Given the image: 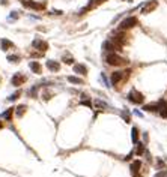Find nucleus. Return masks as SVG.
<instances>
[{"label": "nucleus", "mask_w": 167, "mask_h": 177, "mask_svg": "<svg viewBox=\"0 0 167 177\" xmlns=\"http://www.w3.org/2000/svg\"><path fill=\"white\" fill-rule=\"evenodd\" d=\"M124 2H133V0H124Z\"/></svg>", "instance_id": "2f4dec72"}, {"label": "nucleus", "mask_w": 167, "mask_h": 177, "mask_svg": "<svg viewBox=\"0 0 167 177\" xmlns=\"http://www.w3.org/2000/svg\"><path fill=\"white\" fill-rule=\"evenodd\" d=\"M23 2V5L24 6H27V8H30V9H35V11H41L42 9V5H39V3H36V2H32V0H21Z\"/></svg>", "instance_id": "1a4fd4ad"}, {"label": "nucleus", "mask_w": 167, "mask_h": 177, "mask_svg": "<svg viewBox=\"0 0 167 177\" xmlns=\"http://www.w3.org/2000/svg\"><path fill=\"white\" fill-rule=\"evenodd\" d=\"M9 18H14V20H17V18H18V15H17V14H11V15H9Z\"/></svg>", "instance_id": "c85d7f7f"}, {"label": "nucleus", "mask_w": 167, "mask_h": 177, "mask_svg": "<svg viewBox=\"0 0 167 177\" xmlns=\"http://www.w3.org/2000/svg\"><path fill=\"white\" fill-rule=\"evenodd\" d=\"M128 101L131 102V104H136V105H138V104H143V101H145V96L140 93V92H137L136 88H133L129 93H128Z\"/></svg>", "instance_id": "f03ea898"}, {"label": "nucleus", "mask_w": 167, "mask_h": 177, "mask_svg": "<svg viewBox=\"0 0 167 177\" xmlns=\"http://www.w3.org/2000/svg\"><path fill=\"white\" fill-rule=\"evenodd\" d=\"M14 108H8L5 113H2L0 114V117H2L3 120H12V114H14Z\"/></svg>", "instance_id": "4468645a"}, {"label": "nucleus", "mask_w": 167, "mask_h": 177, "mask_svg": "<svg viewBox=\"0 0 167 177\" xmlns=\"http://www.w3.org/2000/svg\"><path fill=\"white\" fill-rule=\"evenodd\" d=\"M63 62H65V63H68V65H72V62H74V59H71V57H66V59H65Z\"/></svg>", "instance_id": "cd10ccee"}, {"label": "nucleus", "mask_w": 167, "mask_h": 177, "mask_svg": "<svg viewBox=\"0 0 167 177\" xmlns=\"http://www.w3.org/2000/svg\"><path fill=\"white\" fill-rule=\"evenodd\" d=\"M154 177H167V171H166V170H160Z\"/></svg>", "instance_id": "b1692460"}, {"label": "nucleus", "mask_w": 167, "mask_h": 177, "mask_svg": "<svg viewBox=\"0 0 167 177\" xmlns=\"http://www.w3.org/2000/svg\"><path fill=\"white\" fill-rule=\"evenodd\" d=\"M102 50H104V51H109V53H115V51L118 50V47L113 44V41H105V42L102 44Z\"/></svg>", "instance_id": "9b49d317"}, {"label": "nucleus", "mask_w": 167, "mask_h": 177, "mask_svg": "<svg viewBox=\"0 0 167 177\" xmlns=\"http://www.w3.org/2000/svg\"><path fill=\"white\" fill-rule=\"evenodd\" d=\"M157 168H158V170H164V168H166V164L161 161V159H158V167Z\"/></svg>", "instance_id": "393cba45"}, {"label": "nucleus", "mask_w": 167, "mask_h": 177, "mask_svg": "<svg viewBox=\"0 0 167 177\" xmlns=\"http://www.w3.org/2000/svg\"><path fill=\"white\" fill-rule=\"evenodd\" d=\"M11 83H12V86H15V87H20L21 84L26 83V77H24L21 72H15V74L12 75V78H11Z\"/></svg>", "instance_id": "20e7f679"}, {"label": "nucleus", "mask_w": 167, "mask_h": 177, "mask_svg": "<svg viewBox=\"0 0 167 177\" xmlns=\"http://www.w3.org/2000/svg\"><path fill=\"white\" fill-rule=\"evenodd\" d=\"M124 77H125V71H116V72H113V74H111L110 81H111V84H118Z\"/></svg>", "instance_id": "0eeeda50"}, {"label": "nucleus", "mask_w": 167, "mask_h": 177, "mask_svg": "<svg viewBox=\"0 0 167 177\" xmlns=\"http://www.w3.org/2000/svg\"><path fill=\"white\" fill-rule=\"evenodd\" d=\"M29 68L33 74H41L42 72V69H41V65L38 63V62H30L29 63Z\"/></svg>", "instance_id": "ddd939ff"}, {"label": "nucleus", "mask_w": 167, "mask_h": 177, "mask_svg": "<svg viewBox=\"0 0 167 177\" xmlns=\"http://www.w3.org/2000/svg\"><path fill=\"white\" fill-rule=\"evenodd\" d=\"M32 45L36 48V50H39L41 53H44V51L48 50V44H47L45 41H42V39H35V41L32 42Z\"/></svg>", "instance_id": "423d86ee"}, {"label": "nucleus", "mask_w": 167, "mask_h": 177, "mask_svg": "<svg viewBox=\"0 0 167 177\" xmlns=\"http://www.w3.org/2000/svg\"><path fill=\"white\" fill-rule=\"evenodd\" d=\"M0 45H2L3 51H8L9 48H14V44L11 41H8V39H2V41H0Z\"/></svg>", "instance_id": "2eb2a0df"}, {"label": "nucleus", "mask_w": 167, "mask_h": 177, "mask_svg": "<svg viewBox=\"0 0 167 177\" xmlns=\"http://www.w3.org/2000/svg\"><path fill=\"white\" fill-rule=\"evenodd\" d=\"M122 117H124V119H125V122H127V123L129 122V114H128L127 111H122Z\"/></svg>", "instance_id": "a878e982"}, {"label": "nucleus", "mask_w": 167, "mask_h": 177, "mask_svg": "<svg viewBox=\"0 0 167 177\" xmlns=\"http://www.w3.org/2000/svg\"><path fill=\"white\" fill-rule=\"evenodd\" d=\"M2 128H3V123H2V122H0V129H2Z\"/></svg>", "instance_id": "7c9ffc66"}, {"label": "nucleus", "mask_w": 167, "mask_h": 177, "mask_svg": "<svg viewBox=\"0 0 167 177\" xmlns=\"http://www.w3.org/2000/svg\"><path fill=\"white\" fill-rule=\"evenodd\" d=\"M26 111V105H18L15 110V114H17V117H23V114Z\"/></svg>", "instance_id": "6ab92c4d"}, {"label": "nucleus", "mask_w": 167, "mask_h": 177, "mask_svg": "<svg viewBox=\"0 0 167 177\" xmlns=\"http://www.w3.org/2000/svg\"><path fill=\"white\" fill-rule=\"evenodd\" d=\"M105 62H107L109 65L111 66H122V65H127L128 60L120 57L119 54H116V53H109L107 56H105Z\"/></svg>", "instance_id": "f257e3e1"}, {"label": "nucleus", "mask_w": 167, "mask_h": 177, "mask_svg": "<svg viewBox=\"0 0 167 177\" xmlns=\"http://www.w3.org/2000/svg\"><path fill=\"white\" fill-rule=\"evenodd\" d=\"M137 24V18L136 17H127L120 21L119 24V30H128V29H133L134 26Z\"/></svg>", "instance_id": "7ed1b4c3"}, {"label": "nucleus", "mask_w": 167, "mask_h": 177, "mask_svg": "<svg viewBox=\"0 0 167 177\" xmlns=\"http://www.w3.org/2000/svg\"><path fill=\"white\" fill-rule=\"evenodd\" d=\"M140 167H142V162L138 161H133V164H131V174H133V177H138V171H140Z\"/></svg>", "instance_id": "9d476101"}, {"label": "nucleus", "mask_w": 167, "mask_h": 177, "mask_svg": "<svg viewBox=\"0 0 167 177\" xmlns=\"http://www.w3.org/2000/svg\"><path fill=\"white\" fill-rule=\"evenodd\" d=\"M81 105H87V107H90V108H92V102H90V101H87V99H83V101H81Z\"/></svg>", "instance_id": "bb28decb"}, {"label": "nucleus", "mask_w": 167, "mask_h": 177, "mask_svg": "<svg viewBox=\"0 0 167 177\" xmlns=\"http://www.w3.org/2000/svg\"><path fill=\"white\" fill-rule=\"evenodd\" d=\"M68 81L72 83V84H83V80L81 78H77V77H72V75L68 77Z\"/></svg>", "instance_id": "aec40b11"}, {"label": "nucleus", "mask_w": 167, "mask_h": 177, "mask_svg": "<svg viewBox=\"0 0 167 177\" xmlns=\"http://www.w3.org/2000/svg\"><path fill=\"white\" fill-rule=\"evenodd\" d=\"M136 155H138V156H142L143 153H145V144L143 143H138V141H137V143H136Z\"/></svg>", "instance_id": "dca6fc26"}, {"label": "nucleus", "mask_w": 167, "mask_h": 177, "mask_svg": "<svg viewBox=\"0 0 167 177\" xmlns=\"http://www.w3.org/2000/svg\"><path fill=\"white\" fill-rule=\"evenodd\" d=\"M74 72H77L78 75H87V68L81 63H77L74 65Z\"/></svg>", "instance_id": "f8f14e48"}, {"label": "nucleus", "mask_w": 167, "mask_h": 177, "mask_svg": "<svg viewBox=\"0 0 167 177\" xmlns=\"http://www.w3.org/2000/svg\"><path fill=\"white\" fill-rule=\"evenodd\" d=\"M95 107L100 108V110H104V108H107L109 105L105 104V102H102V101H100V99H96V101H95Z\"/></svg>", "instance_id": "412c9836"}, {"label": "nucleus", "mask_w": 167, "mask_h": 177, "mask_svg": "<svg viewBox=\"0 0 167 177\" xmlns=\"http://www.w3.org/2000/svg\"><path fill=\"white\" fill-rule=\"evenodd\" d=\"M143 111H158V105L157 104H149V105H145L143 107Z\"/></svg>", "instance_id": "a211bd4d"}, {"label": "nucleus", "mask_w": 167, "mask_h": 177, "mask_svg": "<svg viewBox=\"0 0 167 177\" xmlns=\"http://www.w3.org/2000/svg\"><path fill=\"white\" fill-rule=\"evenodd\" d=\"M131 140H133L134 144L138 141V129H137V128H133V129H131Z\"/></svg>", "instance_id": "f3484780"}, {"label": "nucleus", "mask_w": 167, "mask_h": 177, "mask_svg": "<svg viewBox=\"0 0 167 177\" xmlns=\"http://www.w3.org/2000/svg\"><path fill=\"white\" fill-rule=\"evenodd\" d=\"M20 95H21V92H20V90H18V92H15L14 95H11V96H9V101H11V102H12V101H17V99L20 98Z\"/></svg>", "instance_id": "4be33fe9"}, {"label": "nucleus", "mask_w": 167, "mask_h": 177, "mask_svg": "<svg viewBox=\"0 0 167 177\" xmlns=\"http://www.w3.org/2000/svg\"><path fill=\"white\" fill-rule=\"evenodd\" d=\"M45 65H47L50 72H57V71H60V63L56 62V60H47Z\"/></svg>", "instance_id": "6e6552de"}, {"label": "nucleus", "mask_w": 167, "mask_h": 177, "mask_svg": "<svg viewBox=\"0 0 167 177\" xmlns=\"http://www.w3.org/2000/svg\"><path fill=\"white\" fill-rule=\"evenodd\" d=\"M157 6H158V2H157V0H149V2H146V3L142 6V14H149V12H152L154 9H157Z\"/></svg>", "instance_id": "39448f33"}, {"label": "nucleus", "mask_w": 167, "mask_h": 177, "mask_svg": "<svg viewBox=\"0 0 167 177\" xmlns=\"http://www.w3.org/2000/svg\"><path fill=\"white\" fill-rule=\"evenodd\" d=\"M133 155H134V153H133V152H131V153H129V155H128V156H127L125 159H127V161H129V159H131V156H133Z\"/></svg>", "instance_id": "c756f323"}, {"label": "nucleus", "mask_w": 167, "mask_h": 177, "mask_svg": "<svg viewBox=\"0 0 167 177\" xmlns=\"http://www.w3.org/2000/svg\"><path fill=\"white\" fill-rule=\"evenodd\" d=\"M8 60H9V62H14V63H18V62H20V57H18V56H8Z\"/></svg>", "instance_id": "5701e85b"}]
</instances>
